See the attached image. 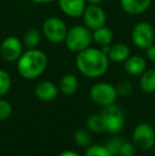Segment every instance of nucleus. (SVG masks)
<instances>
[{
	"label": "nucleus",
	"mask_w": 155,
	"mask_h": 156,
	"mask_svg": "<svg viewBox=\"0 0 155 156\" xmlns=\"http://www.w3.org/2000/svg\"><path fill=\"white\" fill-rule=\"evenodd\" d=\"M30 1H32L33 3H36V4H48L53 1H56V0H30Z\"/></svg>",
	"instance_id": "c85d7f7f"
},
{
	"label": "nucleus",
	"mask_w": 155,
	"mask_h": 156,
	"mask_svg": "<svg viewBox=\"0 0 155 156\" xmlns=\"http://www.w3.org/2000/svg\"><path fill=\"white\" fill-rule=\"evenodd\" d=\"M83 23L86 26L90 31L105 26L106 14L100 5L88 4L82 15Z\"/></svg>",
	"instance_id": "9d476101"
},
{
	"label": "nucleus",
	"mask_w": 155,
	"mask_h": 156,
	"mask_svg": "<svg viewBox=\"0 0 155 156\" xmlns=\"http://www.w3.org/2000/svg\"><path fill=\"white\" fill-rule=\"evenodd\" d=\"M123 142H124L123 138L118 137V136H114V137L110 138L104 146H105V148L110 151V153L113 156H118L120 148H121V146L123 144Z\"/></svg>",
	"instance_id": "5701e85b"
},
{
	"label": "nucleus",
	"mask_w": 155,
	"mask_h": 156,
	"mask_svg": "<svg viewBox=\"0 0 155 156\" xmlns=\"http://www.w3.org/2000/svg\"><path fill=\"white\" fill-rule=\"evenodd\" d=\"M12 86V79L6 70L0 69V97L5 96Z\"/></svg>",
	"instance_id": "4be33fe9"
},
{
	"label": "nucleus",
	"mask_w": 155,
	"mask_h": 156,
	"mask_svg": "<svg viewBox=\"0 0 155 156\" xmlns=\"http://www.w3.org/2000/svg\"><path fill=\"white\" fill-rule=\"evenodd\" d=\"M86 127L89 132L100 134L106 131V125L104 118L101 114H93L86 119Z\"/></svg>",
	"instance_id": "aec40b11"
},
{
	"label": "nucleus",
	"mask_w": 155,
	"mask_h": 156,
	"mask_svg": "<svg viewBox=\"0 0 155 156\" xmlns=\"http://www.w3.org/2000/svg\"><path fill=\"white\" fill-rule=\"evenodd\" d=\"M41 33L39 30L35 28H31V29L27 30L23 34V47L26 49H35L39 46L41 41Z\"/></svg>",
	"instance_id": "6ab92c4d"
},
{
	"label": "nucleus",
	"mask_w": 155,
	"mask_h": 156,
	"mask_svg": "<svg viewBox=\"0 0 155 156\" xmlns=\"http://www.w3.org/2000/svg\"><path fill=\"white\" fill-rule=\"evenodd\" d=\"M23 41L16 36H8L2 41L0 45V55L5 62L14 63L23 53Z\"/></svg>",
	"instance_id": "1a4fd4ad"
},
{
	"label": "nucleus",
	"mask_w": 155,
	"mask_h": 156,
	"mask_svg": "<svg viewBox=\"0 0 155 156\" xmlns=\"http://www.w3.org/2000/svg\"><path fill=\"white\" fill-rule=\"evenodd\" d=\"M60 156H80L78 153L73 152V151H65V152L61 153Z\"/></svg>",
	"instance_id": "7c9ffc66"
},
{
	"label": "nucleus",
	"mask_w": 155,
	"mask_h": 156,
	"mask_svg": "<svg viewBox=\"0 0 155 156\" xmlns=\"http://www.w3.org/2000/svg\"><path fill=\"white\" fill-rule=\"evenodd\" d=\"M91 32H93V41H95L100 47L112 44L113 38H114V34H113V31L110 28L103 26V27L93 30Z\"/></svg>",
	"instance_id": "f3484780"
},
{
	"label": "nucleus",
	"mask_w": 155,
	"mask_h": 156,
	"mask_svg": "<svg viewBox=\"0 0 155 156\" xmlns=\"http://www.w3.org/2000/svg\"><path fill=\"white\" fill-rule=\"evenodd\" d=\"M79 87L78 78L72 73H66L61 78L58 82V89L65 96H71L76 94Z\"/></svg>",
	"instance_id": "dca6fc26"
},
{
	"label": "nucleus",
	"mask_w": 155,
	"mask_h": 156,
	"mask_svg": "<svg viewBox=\"0 0 155 156\" xmlns=\"http://www.w3.org/2000/svg\"><path fill=\"white\" fill-rule=\"evenodd\" d=\"M116 90L118 96H122V97L129 96L133 91V85L129 81H121V82H119L117 84Z\"/></svg>",
	"instance_id": "393cba45"
},
{
	"label": "nucleus",
	"mask_w": 155,
	"mask_h": 156,
	"mask_svg": "<svg viewBox=\"0 0 155 156\" xmlns=\"http://www.w3.org/2000/svg\"><path fill=\"white\" fill-rule=\"evenodd\" d=\"M146 55H147L148 60L155 63V44L151 45L149 48L146 49Z\"/></svg>",
	"instance_id": "cd10ccee"
},
{
	"label": "nucleus",
	"mask_w": 155,
	"mask_h": 156,
	"mask_svg": "<svg viewBox=\"0 0 155 156\" xmlns=\"http://www.w3.org/2000/svg\"><path fill=\"white\" fill-rule=\"evenodd\" d=\"M131 39L135 47L146 50L154 44V27L148 21H139L133 27L131 32Z\"/></svg>",
	"instance_id": "423d86ee"
},
{
	"label": "nucleus",
	"mask_w": 155,
	"mask_h": 156,
	"mask_svg": "<svg viewBox=\"0 0 155 156\" xmlns=\"http://www.w3.org/2000/svg\"><path fill=\"white\" fill-rule=\"evenodd\" d=\"M17 71L26 80H34L45 72L48 58L41 49H27L17 61Z\"/></svg>",
	"instance_id": "f03ea898"
},
{
	"label": "nucleus",
	"mask_w": 155,
	"mask_h": 156,
	"mask_svg": "<svg viewBox=\"0 0 155 156\" xmlns=\"http://www.w3.org/2000/svg\"><path fill=\"white\" fill-rule=\"evenodd\" d=\"M132 142L139 151H150L155 146V131L151 124L140 123L133 131Z\"/></svg>",
	"instance_id": "0eeeda50"
},
{
	"label": "nucleus",
	"mask_w": 155,
	"mask_h": 156,
	"mask_svg": "<svg viewBox=\"0 0 155 156\" xmlns=\"http://www.w3.org/2000/svg\"><path fill=\"white\" fill-rule=\"evenodd\" d=\"M87 4H93V5H100L103 2V0H85Z\"/></svg>",
	"instance_id": "c756f323"
},
{
	"label": "nucleus",
	"mask_w": 155,
	"mask_h": 156,
	"mask_svg": "<svg viewBox=\"0 0 155 156\" xmlns=\"http://www.w3.org/2000/svg\"><path fill=\"white\" fill-rule=\"evenodd\" d=\"M89 97L96 104L104 107L114 104L118 98L116 86L107 82H99L91 86L89 90Z\"/></svg>",
	"instance_id": "39448f33"
},
{
	"label": "nucleus",
	"mask_w": 155,
	"mask_h": 156,
	"mask_svg": "<svg viewBox=\"0 0 155 156\" xmlns=\"http://www.w3.org/2000/svg\"><path fill=\"white\" fill-rule=\"evenodd\" d=\"M152 4V0H120V6L129 15H140L147 12Z\"/></svg>",
	"instance_id": "ddd939ff"
},
{
	"label": "nucleus",
	"mask_w": 155,
	"mask_h": 156,
	"mask_svg": "<svg viewBox=\"0 0 155 156\" xmlns=\"http://www.w3.org/2000/svg\"><path fill=\"white\" fill-rule=\"evenodd\" d=\"M147 69L146 58L141 55H130L124 62V70L130 76H141Z\"/></svg>",
	"instance_id": "4468645a"
},
{
	"label": "nucleus",
	"mask_w": 155,
	"mask_h": 156,
	"mask_svg": "<svg viewBox=\"0 0 155 156\" xmlns=\"http://www.w3.org/2000/svg\"><path fill=\"white\" fill-rule=\"evenodd\" d=\"M68 32L66 23L58 16H50L45 19L41 27V33L47 41L52 44H61L65 41Z\"/></svg>",
	"instance_id": "20e7f679"
},
{
	"label": "nucleus",
	"mask_w": 155,
	"mask_h": 156,
	"mask_svg": "<svg viewBox=\"0 0 155 156\" xmlns=\"http://www.w3.org/2000/svg\"><path fill=\"white\" fill-rule=\"evenodd\" d=\"M137 149L134 146L133 142H126L124 141L121 146L118 156H136Z\"/></svg>",
	"instance_id": "bb28decb"
},
{
	"label": "nucleus",
	"mask_w": 155,
	"mask_h": 156,
	"mask_svg": "<svg viewBox=\"0 0 155 156\" xmlns=\"http://www.w3.org/2000/svg\"><path fill=\"white\" fill-rule=\"evenodd\" d=\"M100 114L103 116L104 121H105L106 132L117 134L120 131H122L125 119H124V114L121 107L114 103V104L102 107V111Z\"/></svg>",
	"instance_id": "6e6552de"
},
{
	"label": "nucleus",
	"mask_w": 155,
	"mask_h": 156,
	"mask_svg": "<svg viewBox=\"0 0 155 156\" xmlns=\"http://www.w3.org/2000/svg\"><path fill=\"white\" fill-rule=\"evenodd\" d=\"M58 91H60L58 87L54 83H52L51 81L48 80L38 82L36 84L35 88H34L35 96L37 97V99H39L41 101H44V102L53 101L58 97Z\"/></svg>",
	"instance_id": "f8f14e48"
},
{
	"label": "nucleus",
	"mask_w": 155,
	"mask_h": 156,
	"mask_svg": "<svg viewBox=\"0 0 155 156\" xmlns=\"http://www.w3.org/2000/svg\"><path fill=\"white\" fill-rule=\"evenodd\" d=\"M139 87L146 94L155 93V68L146 69L139 79Z\"/></svg>",
	"instance_id": "a211bd4d"
},
{
	"label": "nucleus",
	"mask_w": 155,
	"mask_h": 156,
	"mask_svg": "<svg viewBox=\"0 0 155 156\" xmlns=\"http://www.w3.org/2000/svg\"><path fill=\"white\" fill-rule=\"evenodd\" d=\"M61 11L71 18L82 17L87 3L85 0H58Z\"/></svg>",
	"instance_id": "9b49d317"
},
{
	"label": "nucleus",
	"mask_w": 155,
	"mask_h": 156,
	"mask_svg": "<svg viewBox=\"0 0 155 156\" xmlns=\"http://www.w3.org/2000/svg\"><path fill=\"white\" fill-rule=\"evenodd\" d=\"M64 43L67 49L79 53L90 47L93 43V32L84 25L73 26L68 29Z\"/></svg>",
	"instance_id": "7ed1b4c3"
},
{
	"label": "nucleus",
	"mask_w": 155,
	"mask_h": 156,
	"mask_svg": "<svg viewBox=\"0 0 155 156\" xmlns=\"http://www.w3.org/2000/svg\"><path fill=\"white\" fill-rule=\"evenodd\" d=\"M12 105L10 102L0 99V121L8 119L12 115Z\"/></svg>",
	"instance_id": "a878e982"
},
{
	"label": "nucleus",
	"mask_w": 155,
	"mask_h": 156,
	"mask_svg": "<svg viewBox=\"0 0 155 156\" xmlns=\"http://www.w3.org/2000/svg\"><path fill=\"white\" fill-rule=\"evenodd\" d=\"M76 66L84 76L96 79L106 73L110 60L101 49L89 47L77 53Z\"/></svg>",
	"instance_id": "f257e3e1"
},
{
	"label": "nucleus",
	"mask_w": 155,
	"mask_h": 156,
	"mask_svg": "<svg viewBox=\"0 0 155 156\" xmlns=\"http://www.w3.org/2000/svg\"><path fill=\"white\" fill-rule=\"evenodd\" d=\"M84 156H113V155L105 148V146L93 144V146L87 147Z\"/></svg>",
	"instance_id": "b1692460"
},
{
	"label": "nucleus",
	"mask_w": 155,
	"mask_h": 156,
	"mask_svg": "<svg viewBox=\"0 0 155 156\" xmlns=\"http://www.w3.org/2000/svg\"><path fill=\"white\" fill-rule=\"evenodd\" d=\"M153 129H154V131H155V122H154V125H153Z\"/></svg>",
	"instance_id": "2f4dec72"
},
{
	"label": "nucleus",
	"mask_w": 155,
	"mask_h": 156,
	"mask_svg": "<svg viewBox=\"0 0 155 156\" xmlns=\"http://www.w3.org/2000/svg\"><path fill=\"white\" fill-rule=\"evenodd\" d=\"M131 55V49L126 44L118 43L111 46V49L107 53L110 62L113 63H124Z\"/></svg>",
	"instance_id": "2eb2a0df"
},
{
	"label": "nucleus",
	"mask_w": 155,
	"mask_h": 156,
	"mask_svg": "<svg viewBox=\"0 0 155 156\" xmlns=\"http://www.w3.org/2000/svg\"><path fill=\"white\" fill-rule=\"evenodd\" d=\"M73 140L78 146L82 148H87L91 144V135L88 129H77L73 134Z\"/></svg>",
	"instance_id": "412c9836"
}]
</instances>
